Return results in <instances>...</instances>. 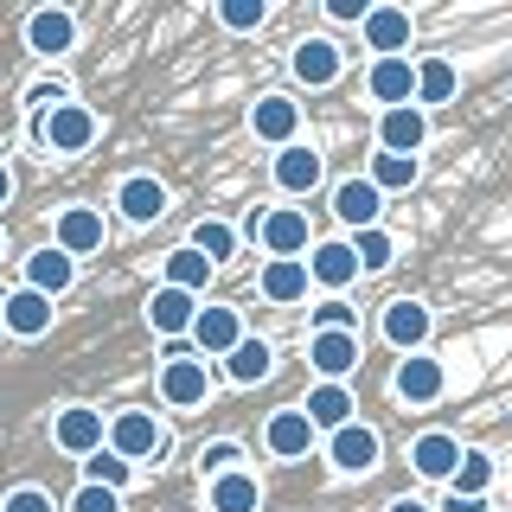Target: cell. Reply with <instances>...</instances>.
Listing matches in <instances>:
<instances>
[{"mask_svg": "<svg viewBox=\"0 0 512 512\" xmlns=\"http://www.w3.org/2000/svg\"><path fill=\"white\" fill-rule=\"evenodd\" d=\"M352 263H359V276H384V269H391L397 263V244H391V231H378V224H372V231H352Z\"/></svg>", "mask_w": 512, "mask_h": 512, "instance_id": "obj_34", "label": "cell"}, {"mask_svg": "<svg viewBox=\"0 0 512 512\" xmlns=\"http://www.w3.org/2000/svg\"><path fill=\"white\" fill-rule=\"evenodd\" d=\"M327 455H333V468H340V474H372L378 468V429H365L359 416H352L346 429H333V436H327Z\"/></svg>", "mask_w": 512, "mask_h": 512, "instance_id": "obj_10", "label": "cell"}, {"mask_svg": "<svg viewBox=\"0 0 512 512\" xmlns=\"http://www.w3.org/2000/svg\"><path fill=\"white\" fill-rule=\"evenodd\" d=\"M224 372H231L237 384H263L269 372H276V346H269V340H250V333H244V340L224 352Z\"/></svg>", "mask_w": 512, "mask_h": 512, "instance_id": "obj_28", "label": "cell"}, {"mask_svg": "<svg viewBox=\"0 0 512 512\" xmlns=\"http://www.w3.org/2000/svg\"><path fill=\"white\" fill-rule=\"evenodd\" d=\"M410 461H416V474L448 480V474H455V461H461V442H455V436H442V429H429V436H416Z\"/></svg>", "mask_w": 512, "mask_h": 512, "instance_id": "obj_31", "label": "cell"}, {"mask_svg": "<svg viewBox=\"0 0 512 512\" xmlns=\"http://www.w3.org/2000/svg\"><path fill=\"white\" fill-rule=\"evenodd\" d=\"M256 237H263V250L269 256H301L314 244V231H308V212H295V205H276V212H263V224H250Z\"/></svg>", "mask_w": 512, "mask_h": 512, "instance_id": "obj_8", "label": "cell"}, {"mask_svg": "<svg viewBox=\"0 0 512 512\" xmlns=\"http://www.w3.org/2000/svg\"><path fill=\"white\" fill-rule=\"evenodd\" d=\"M237 461H244V448H237V442H212V448H199V474H205V480L231 474Z\"/></svg>", "mask_w": 512, "mask_h": 512, "instance_id": "obj_40", "label": "cell"}, {"mask_svg": "<svg viewBox=\"0 0 512 512\" xmlns=\"http://www.w3.org/2000/svg\"><path fill=\"white\" fill-rule=\"evenodd\" d=\"M186 250H199L205 256V263H231V256H237V231H231V224H218V218H199V224H192V244Z\"/></svg>", "mask_w": 512, "mask_h": 512, "instance_id": "obj_35", "label": "cell"}, {"mask_svg": "<svg viewBox=\"0 0 512 512\" xmlns=\"http://www.w3.org/2000/svg\"><path fill=\"white\" fill-rule=\"evenodd\" d=\"M7 199H13V173L0 167V205H7Z\"/></svg>", "mask_w": 512, "mask_h": 512, "instance_id": "obj_47", "label": "cell"}, {"mask_svg": "<svg viewBox=\"0 0 512 512\" xmlns=\"http://www.w3.org/2000/svg\"><path fill=\"white\" fill-rule=\"evenodd\" d=\"M442 512H487V500H468V493H448Z\"/></svg>", "mask_w": 512, "mask_h": 512, "instance_id": "obj_45", "label": "cell"}, {"mask_svg": "<svg viewBox=\"0 0 512 512\" xmlns=\"http://www.w3.org/2000/svg\"><path fill=\"white\" fill-rule=\"evenodd\" d=\"M0 512H52V493H39V487H13L7 500H0Z\"/></svg>", "mask_w": 512, "mask_h": 512, "instance_id": "obj_43", "label": "cell"}, {"mask_svg": "<svg viewBox=\"0 0 512 512\" xmlns=\"http://www.w3.org/2000/svg\"><path fill=\"white\" fill-rule=\"evenodd\" d=\"M205 512H263V487H256V474H244V468L218 474L212 487H205Z\"/></svg>", "mask_w": 512, "mask_h": 512, "instance_id": "obj_22", "label": "cell"}, {"mask_svg": "<svg viewBox=\"0 0 512 512\" xmlns=\"http://www.w3.org/2000/svg\"><path fill=\"white\" fill-rule=\"evenodd\" d=\"M26 45H32L39 58H64V52L77 45V20H71L64 7H39V13L26 20Z\"/></svg>", "mask_w": 512, "mask_h": 512, "instance_id": "obj_16", "label": "cell"}, {"mask_svg": "<svg viewBox=\"0 0 512 512\" xmlns=\"http://www.w3.org/2000/svg\"><path fill=\"white\" fill-rule=\"evenodd\" d=\"M218 276V269L212 263H205V256L199 250H167V282H160V288H180V295H205V282H212Z\"/></svg>", "mask_w": 512, "mask_h": 512, "instance_id": "obj_32", "label": "cell"}, {"mask_svg": "<svg viewBox=\"0 0 512 512\" xmlns=\"http://www.w3.org/2000/svg\"><path fill=\"white\" fill-rule=\"evenodd\" d=\"M455 493H468V500H480V493L493 487V455L487 448H461V461H455Z\"/></svg>", "mask_w": 512, "mask_h": 512, "instance_id": "obj_36", "label": "cell"}, {"mask_svg": "<svg viewBox=\"0 0 512 512\" xmlns=\"http://www.w3.org/2000/svg\"><path fill=\"white\" fill-rule=\"evenodd\" d=\"M333 20H365V0H327Z\"/></svg>", "mask_w": 512, "mask_h": 512, "instance_id": "obj_44", "label": "cell"}, {"mask_svg": "<svg viewBox=\"0 0 512 512\" xmlns=\"http://www.w3.org/2000/svg\"><path fill=\"white\" fill-rule=\"evenodd\" d=\"M365 90H372V103H384V109H404L410 103V58H378L372 77H365Z\"/></svg>", "mask_w": 512, "mask_h": 512, "instance_id": "obj_30", "label": "cell"}, {"mask_svg": "<svg viewBox=\"0 0 512 512\" xmlns=\"http://www.w3.org/2000/svg\"><path fill=\"white\" fill-rule=\"evenodd\" d=\"M186 333H192V346H199L192 359H224V352L244 340V314H237V308H218V301H212V308L192 314Z\"/></svg>", "mask_w": 512, "mask_h": 512, "instance_id": "obj_5", "label": "cell"}, {"mask_svg": "<svg viewBox=\"0 0 512 512\" xmlns=\"http://www.w3.org/2000/svg\"><path fill=\"white\" fill-rule=\"evenodd\" d=\"M192 314H199V295H180V288H154L148 295V327L154 333H186Z\"/></svg>", "mask_w": 512, "mask_h": 512, "instance_id": "obj_29", "label": "cell"}, {"mask_svg": "<svg viewBox=\"0 0 512 512\" xmlns=\"http://www.w3.org/2000/svg\"><path fill=\"white\" fill-rule=\"evenodd\" d=\"M116 205H122L128 224H154V218H167V186H160L154 173H135V180H122Z\"/></svg>", "mask_w": 512, "mask_h": 512, "instance_id": "obj_25", "label": "cell"}, {"mask_svg": "<svg viewBox=\"0 0 512 512\" xmlns=\"http://www.w3.org/2000/svg\"><path fill=\"white\" fill-rule=\"evenodd\" d=\"M384 340H391L397 352H404V359H410V352H423L429 346V308H423V301H391V308H384Z\"/></svg>", "mask_w": 512, "mask_h": 512, "instance_id": "obj_15", "label": "cell"}, {"mask_svg": "<svg viewBox=\"0 0 512 512\" xmlns=\"http://www.w3.org/2000/svg\"><path fill=\"white\" fill-rule=\"evenodd\" d=\"M103 448L109 455H122L128 468L135 461H160L167 455V429H160V416L154 410H116V416H103Z\"/></svg>", "mask_w": 512, "mask_h": 512, "instance_id": "obj_1", "label": "cell"}, {"mask_svg": "<svg viewBox=\"0 0 512 512\" xmlns=\"http://www.w3.org/2000/svg\"><path fill=\"white\" fill-rule=\"evenodd\" d=\"M384 512H429V506H423V500H391Z\"/></svg>", "mask_w": 512, "mask_h": 512, "instance_id": "obj_46", "label": "cell"}, {"mask_svg": "<svg viewBox=\"0 0 512 512\" xmlns=\"http://www.w3.org/2000/svg\"><path fill=\"white\" fill-rule=\"evenodd\" d=\"M263 442H269V455L301 461V455H308V448H314L320 436H314V423H308L301 410H276V416H269V429H263Z\"/></svg>", "mask_w": 512, "mask_h": 512, "instance_id": "obj_23", "label": "cell"}, {"mask_svg": "<svg viewBox=\"0 0 512 512\" xmlns=\"http://www.w3.org/2000/svg\"><path fill=\"white\" fill-rule=\"evenodd\" d=\"M52 442L64 455H96V448H103V410H90V404L58 410L52 416Z\"/></svg>", "mask_w": 512, "mask_h": 512, "instance_id": "obj_11", "label": "cell"}, {"mask_svg": "<svg viewBox=\"0 0 512 512\" xmlns=\"http://www.w3.org/2000/svg\"><path fill=\"white\" fill-rule=\"evenodd\" d=\"M320 173H327V167H320V154L301 148V141H288V148L276 154V186L288 192V199H308V192L320 186Z\"/></svg>", "mask_w": 512, "mask_h": 512, "instance_id": "obj_21", "label": "cell"}, {"mask_svg": "<svg viewBox=\"0 0 512 512\" xmlns=\"http://www.w3.org/2000/svg\"><path fill=\"white\" fill-rule=\"evenodd\" d=\"M39 141L52 154H84L90 141H96V116L84 103H58V109H45L39 116Z\"/></svg>", "mask_w": 512, "mask_h": 512, "instance_id": "obj_2", "label": "cell"}, {"mask_svg": "<svg viewBox=\"0 0 512 512\" xmlns=\"http://www.w3.org/2000/svg\"><path fill=\"white\" fill-rule=\"evenodd\" d=\"M288 64H295V77H301L308 90H327V84H340V71H346V58H340V45H333V39H301Z\"/></svg>", "mask_w": 512, "mask_h": 512, "instance_id": "obj_14", "label": "cell"}, {"mask_svg": "<svg viewBox=\"0 0 512 512\" xmlns=\"http://www.w3.org/2000/svg\"><path fill=\"white\" fill-rule=\"evenodd\" d=\"M423 141H429V116L416 103H404V109H384L378 116V154H423Z\"/></svg>", "mask_w": 512, "mask_h": 512, "instance_id": "obj_9", "label": "cell"}, {"mask_svg": "<svg viewBox=\"0 0 512 512\" xmlns=\"http://www.w3.org/2000/svg\"><path fill=\"white\" fill-rule=\"evenodd\" d=\"M218 20L231 26V32H256V26L269 20V7H263V0H224V7H218Z\"/></svg>", "mask_w": 512, "mask_h": 512, "instance_id": "obj_39", "label": "cell"}, {"mask_svg": "<svg viewBox=\"0 0 512 512\" xmlns=\"http://www.w3.org/2000/svg\"><path fill=\"white\" fill-rule=\"evenodd\" d=\"M295 410L314 423V436H320V429L333 436V429H346V423H352V410H359V404H352V391H346V384H314V391H308V404H295Z\"/></svg>", "mask_w": 512, "mask_h": 512, "instance_id": "obj_20", "label": "cell"}, {"mask_svg": "<svg viewBox=\"0 0 512 512\" xmlns=\"http://www.w3.org/2000/svg\"><path fill=\"white\" fill-rule=\"evenodd\" d=\"M64 512H122V493H109V487H77Z\"/></svg>", "mask_w": 512, "mask_h": 512, "instance_id": "obj_41", "label": "cell"}, {"mask_svg": "<svg viewBox=\"0 0 512 512\" xmlns=\"http://www.w3.org/2000/svg\"><path fill=\"white\" fill-rule=\"evenodd\" d=\"M52 301L45 295H32V288H13L7 301H0V327L7 333H20V340H39V333H52Z\"/></svg>", "mask_w": 512, "mask_h": 512, "instance_id": "obj_13", "label": "cell"}, {"mask_svg": "<svg viewBox=\"0 0 512 512\" xmlns=\"http://www.w3.org/2000/svg\"><path fill=\"white\" fill-rule=\"evenodd\" d=\"M263 295L276 301V308L308 301V269H301V256H269L263 263Z\"/></svg>", "mask_w": 512, "mask_h": 512, "instance_id": "obj_26", "label": "cell"}, {"mask_svg": "<svg viewBox=\"0 0 512 512\" xmlns=\"http://www.w3.org/2000/svg\"><path fill=\"white\" fill-rule=\"evenodd\" d=\"M333 212H340L346 231H372L378 212H384V199L372 192V180H340V186H333Z\"/></svg>", "mask_w": 512, "mask_h": 512, "instance_id": "obj_24", "label": "cell"}, {"mask_svg": "<svg viewBox=\"0 0 512 512\" xmlns=\"http://www.w3.org/2000/svg\"><path fill=\"white\" fill-rule=\"evenodd\" d=\"M109 244V224H103V212L96 205H64L58 212V231H52V250H64L77 263V256H96Z\"/></svg>", "mask_w": 512, "mask_h": 512, "instance_id": "obj_3", "label": "cell"}, {"mask_svg": "<svg viewBox=\"0 0 512 512\" xmlns=\"http://www.w3.org/2000/svg\"><path fill=\"white\" fill-rule=\"evenodd\" d=\"M301 269H308V282H320L327 295H340L346 282H359V263H352V250H346V244H308Z\"/></svg>", "mask_w": 512, "mask_h": 512, "instance_id": "obj_17", "label": "cell"}, {"mask_svg": "<svg viewBox=\"0 0 512 512\" xmlns=\"http://www.w3.org/2000/svg\"><path fill=\"white\" fill-rule=\"evenodd\" d=\"M0 256H7V231H0Z\"/></svg>", "mask_w": 512, "mask_h": 512, "instance_id": "obj_48", "label": "cell"}, {"mask_svg": "<svg viewBox=\"0 0 512 512\" xmlns=\"http://www.w3.org/2000/svg\"><path fill=\"white\" fill-rule=\"evenodd\" d=\"M448 96H455V64H448V58H423V64H410V103H416V109L448 103Z\"/></svg>", "mask_w": 512, "mask_h": 512, "instance_id": "obj_27", "label": "cell"}, {"mask_svg": "<svg viewBox=\"0 0 512 512\" xmlns=\"http://www.w3.org/2000/svg\"><path fill=\"white\" fill-rule=\"evenodd\" d=\"M359 32H365V45H372L378 58H404L410 39H416V20H410L404 7H365Z\"/></svg>", "mask_w": 512, "mask_h": 512, "instance_id": "obj_7", "label": "cell"}, {"mask_svg": "<svg viewBox=\"0 0 512 512\" xmlns=\"http://www.w3.org/2000/svg\"><path fill=\"white\" fill-rule=\"evenodd\" d=\"M314 333H359V314H352L340 295H327V301L314 308Z\"/></svg>", "mask_w": 512, "mask_h": 512, "instance_id": "obj_38", "label": "cell"}, {"mask_svg": "<svg viewBox=\"0 0 512 512\" xmlns=\"http://www.w3.org/2000/svg\"><path fill=\"white\" fill-rule=\"evenodd\" d=\"M0 301H7V288H0Z\"/></svg>", "mask_w": 512, "mask_h": 512, "instance_id": "obj_49", "label": "cell"}, {"mask_svg": "<svg viewBox=\"0 0 512 512\" xmlns=\"http://www.w3.org/2000/svg\"><path fill=\"white\" fill-rule=\"evenodd\" d=\"M26 103H32V109H39V116H45V109H58V103H71V90H64V77H39V84H32V90H26Z\"/></svg>", "mask_w": 512, "mask_h": 512, "instance_id": "obj_42", "label": "cell"}, {"mask_svg": "<svg viewBox=\"0 0 512 512\" xmlns=\"http://www.w3.org/2000/svg\"><path fill=\"white\" fill-rule=\"evenodd\" d=\"M372 192L384 199V192H410L416 180H423V160H410V154H372Z\"/></svg>", "mask_w": 512, "mask_h": 512, "instance_id": "obj_33", "label": "cell"}, {"mask_svg": "<svg viewBox=\"0 0 512 512\" xmlns=\"http://www.w3.org/2000/svg\"><path fill=\"white\" fill-rule=\"evenodd\" d=\"M250 135L269 141V148H288V141L301 135V103L295 96H263V103L250 109Z\"/></svg>", "mask_w": 512, "mask_h": 512, "instance_id": "obj_12", "label": "cell"}, {"mask_svg": "<svg viewBox=\"0 0 512 512\" xmlns=\"http://www.w3.org/2000/svg\"><path fill=\"white\" fill-rule=\"evenodd\" d=\"M391 391L404 397V404H436V397L448 391V372H442V359H429V352H410V359H397V372H391Z\"/></svg>", "mask_w": 512, "mask_h": 512, "instance_id": "obj_6", "label": "cell"}, {"mask_svg": "<svg viewBox=\"0 0 512 512\" xmlns=\"http://www.w3.org/2000/svg\"><path fill=\"white\" fill-rule=\"evenodd\" d=\"M128 480H135V468H128L122 455H109V448H96V455H84V487H109V493H122Z\"/></svg>", "mask_w": 512, "mask_h": 512, "instance_id": "obj_37", "label": "cell"}, {"mask_svg": "<svg viewBox=\"0 0 512 512\" xmlns=\"http://www.w3.org/2000/svg\"><path fill=\"white\" fill-rule=\"evenodd\" d=\"M71 282H77V263H71L64 250H52V244H45V250H32V256H26V288H32V295L58 301Z\"/></svg>", "mask_w": 512, "mask_h": 512, "instance_id": "obj_19", "label": "cell"}, {"mask_svg": "<svg viewBox=\"0 0 512 512\" xmlns=\"http://www.w3.org/2000/svg\"><path fill=\"white\" fill-rule=\"evenodd\" d=\"M308 359L327 384H340L359 365V333H308Z\"/></svg>", "mask_w": 512, "mask_h": 512, "instance_id": "obj_18", "label": "cell"}, {"mask_svg": "<svg viewBox=\"0 0 512 512\" xmlns=\"http://www.w3.org/2000/svg\"><path fill=\"white\" fill-rule=\"evenodd\" d=\"M160 397H167L173 410H192L212 397V378H205V359H192V352H167V365H160Z\"/></svg>", "mask_w": 512, "mask_h": 512, "instance_id": "obj_4", "label": "cell"}]
</instances>
